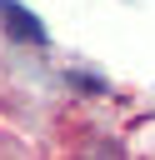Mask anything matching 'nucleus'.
I'll return each mask as SVG.
<instances>
[{"label": "nucleus", "instance_id": "nucleus-1", "mask_svg": "<svg viewBox=\"0 0 155 160\" xmlns=\"http://www.w3.org/2000/svg\"><path fill=\"white\" fill-rule=\"evenodd\" d=\"M0 25H5V35L25 40V45H45V25H40L20 0H0Z\"/></svg>", "mask_w": 155, "mask_h": 160}]
</instances>
